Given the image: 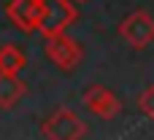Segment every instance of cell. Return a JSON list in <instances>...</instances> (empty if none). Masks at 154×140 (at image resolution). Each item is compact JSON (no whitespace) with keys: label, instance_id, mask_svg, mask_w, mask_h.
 <instances>
[{"label":"cell","instance_id":"obj_1","mask_svg":"<svg viewBox=\"0 0 154 140\" xmlns=\"http://www.w3.org/2000/svg\"><path fill=\"white\" fill-rule=\"evenodd\" d=\"M76 19H79V8L73 0H41L38 32L43 38H51L57 32H65Z\"/></svg>","mask_w":154,"mask_h":140},{"label":"cell","instance_id":"obj_2","mask_svg":"<svg viewBox=\"0 0 154 140\" xmlns=\"http://www.w3.org/2000/svg\"><path fill=\"white\" fill-rule=\"evenodd\" d=\"M41 132H43L46 140H81L87 135V124L81 121V116H79L73 108L60 105V108L41 124Z\"/></svg>","mask_w":154,"mask_h":140},{"label":"cell","instance_id":"obj_3","mask_svg":"<svg viewBox=\"0 0 154 140\" xmlns=\"http://www.w3.org/2000/svg\"><path fill=\"white\" fill-rule=\"evenodd\" d=\"M119 38H125L127 46L133 49H146L154 43V16L146 11V8H135L130 11L122 22H119Z\"/></svg>","mask_w":154,"mask_h":140},{"label":"cell","instance_id":"obj_4","mask_svg":"<svg viewBox=\"0 0 154 140\" xmlns=\"http://www.w3.org/2000/svg\"><path fill=\"white\" fill-rule=\"evenodd\" d=\"M46 57L60 67V70H76L84 59V49L79 40H73L68 32H57L51 38H46V46H43Z\"/></svg>","mask_w":154,"mask_h":140},{"label":"cell","instance_id":"obj_5","mask_svg":"<svg viewBox=\"0 0 154 140\" xmlns=\"http://www.w3.org/2000/svg\"><path fill=\"white\" fill-rule=\"evenodd\" d=\"M84 105L87 111H92L97 119H106V121L122 113V100L108 86H100V84H92L89 89H84Z\"/></svg>","mask_w":154,"mask_h":140},{"label":"cell","instance_id":"obj_6","mask_svg":"<svg viewBox=\"0 0 154 140\" xmlns=\"http://www.w3.org/2000/svg\"><path fill=\"white\" fill-rule=\"evenodd\" d=\"M5 16L22 32H32L38 30V22H41V0H8Z\"/></svg>","mask_w":154,"mask_h":140},{"label":"cell","instance_id":"obj_7","mask_svg":"<svg viewBox=\"0 0 154 140\" xmlns=\"http://www.w3.org/2000/svg\"><path fill=\"white\" fill-rule=\"evenodd\" d=\"M24 94H27V84H24L19 76L0 73V108H3V111L14 108Z\"/></svg>","mask_w":154,"mask_h":140},{"label":"cell","instance_id":"obj_8","mask_svg":"<svg viewBox=\"0 0 154 140\" xmlns=\"http://www.w3.org/2000/svg\"><path fill=\"white\" fill-rule=\"evenodd\" d=\"M27 65V57L19 46L14 43H3L0 46V73H8V76H19Z\"/></svg>","mask_w":154,"mask_h":140},{"label":"cell","instance_id":"obj_9","mask_svg":"<svg viewBox=\"0 0 154 140\" xmlns=\"http://www.w3.org/2000/svg\"><path fill=\"white\" fill-rule=\"evenodd\" d=\"M138 108H141V113H143L146 119H154V84H149V86L141 92V97H138Z\"/></svg>","mask_w":154,"mask_h":140},{"label":"cell","instance_id":"obj_10","mask_svg":"<svg viewBox=\"0 0 154 140\" xmlns=\"http://www.w3.org/2000/svg\"><path fill=\"white\" fill-rule=\"evenodd\" d=\"M73 3H87V0H73Z\"/></svg>","mask_w":154,"mask_h":140}]
</instances>
